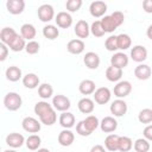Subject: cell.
Wrapping results in <instances>:
<instances>
[{
  "instance_id": "26",
  "label": "cell",
  "mask_w": 152,
  "mask_h": 152,
  "mask_svg": "<svg viewBox=\"0 0 152 152\" xmlns=\"http://www.w3.org/2000/svg\"><path fill=\"white\" fill-rule=\"evenodd\" d=\"M119 139H120V135H118V134H113V133L108 134L106 137V139H104V147L110 152L118 151V148H119Z\"/></svg>"
},
{
  "instance_id": "52",
  "label": "cell",
  "mask_w": 152,
  "mask_h": 152,
  "mask_svg": "<svg viewBox=\"0 0 152 152\" xmlns=\"http://www.w3.org/2000/svg\"><path fill=\"white\" fill-rule=\"evenodd\" d=\"M37 152H50V150H48V148H39V150H37Z\"/></svg>"
},
{
  "instance_id": "45",
  "label": "cell",
  "mask_w": 152,
  "mask_h": 152,
  "mask_svg": "<svg viewBox=\"0 0 152 152\" xmlns=\"http://www.w3.org/2000/svg\"><path fill=\"white\" fill-rule=\"evenodd\" d=\"M76 133H77V134H80L81 137H89V135L91 134V132L86 127V125H84L83 120H82V121H80V122L76 125Z\"/></svg>"
},
{
  "instance_id": "14",
  "label": "cell",
  "mask_w": 152,
  "mask_h": 152,
  "mask_svg": "<svg viewBox=\"0 0 152 152\" xmlns=\"http://www.w3.org/2000/svg\"><path fill=\"white\" fill-rule=\"evenodd\" d=\"M151 75H152V69H151V66L147 65V64L141 63V64L137 65L135 69H134V76H135L138 80H140V81H146V80H148V78L151 77Z\"/></svg>"
},
{
  "instance_id": "24",
  "label": "cell",
  "mask_w": 152,
  "mask_h": 152,
  "mask_svg": "<svg viewBox=\"0 0 152 152\" xmlns=\"http://www.w3.org/2000/svg\"><path fill=\"white\" fill-rule=\"evenodd\" d=\"M17 36H18V33H17L15 30L12 28V27H4V28L0 31V40H1V43L6 44L7 46H8V44H10Z\"/></svg>"
},
{
  "instance_id": "43",
  "label": "cell",
  "mask_w": 152,
  "mask_h": 152,
  "mask_svg": "<svg viewBox=\"0 0 152 152\" xmlns=\"http://www.w3.org/2000/svg\"><path fill=\"white\" fill-rule=\"evenodd\" d=\"M82 6V0H68L65 2L66 11L69 12H77Z\"/></svg>"
},
{
  "instance_id": "27",
  "label": "cell",
  "mask_w": 152,
  "mask_h": 152,
  "mask_svg": "<svg viewBox=\"0 0 152 152\" xmlns=\"http://www.w3.org/2000/svg\"><path fill=\"white\" fill-rule=\"evenodd\" d=\"M6 78L10 81V82H17L23 76V72H21V69L19 66H15V65H11L6 69Z\"/></svg>"
},
{
  "instance_id": "38",
  "label": "cell",
  "mask_w": 152,
  "mask_h": 152,
  "mask_svg": "<svg viewBox=\"0 0 152 152\" xmlns=\"http://www.w3.org/2000/svg\"><path fill=\"white\" fill-rule=\"evenodd\" d=\"M83 122H84L86 127H87L91 133L100 126V121H99V119H97L95 115H88V116L83 120Z\"/></svg>"
},
{
  "instance_id": "49",
  "label": "cell",
  "mask_w": 152,
  "mask_h": 152,
  "mask_svg": "<svg viewBox=\"0 0 152 152\" xmlns=\"http://www.w3.org/2000/svg\"><path fill=\"white\" fill-rule=\"evenodd\" d=\"M142 10L146 13H152V0H144L142 1Z\"/></svg>"
},
{
  "instance_id": "47",
  "label": "cell",
  "mask_w": 152,
  "mask_h": 152,
  "mask_svg": "<svg viewBox=\"0 0 152 152\" xmlns=\"http://www.w3.org/2000/svg\"><path fill=\"white\" fill-rule=\"evenodd\" d=\"M7 55H8V48H7V45L4 44V43H0V61L4 62L7 58Z\"/></svg>"
},
{
  "instance_id": "12",
  "label": "cell",
  "mask_w": 152,
  "mask_h": 152,
  "mask_svg": "<svg viewBox=\"0 0 152 152\" xmlns=\"http://www.w3.org/2000/svg\"><path fill=\"white\" fill-rule=\"evenodd\" d=\"M128 56L124 52H115L112 57H110V65L115 66V68H119V69H122L127 66L128 64Z\"/></svg>"
},
{
  "instance_id": "42",
  "label": "cell",
  "mask_w": 152,
  "mask_h": 152,
  "mask_svg": "<svg viewBox=\"0 0 152 152\" xmlns=\"http://www.w3.org/2000/svg\"><path fill=\"white\" fill-rule=\"evenodd\" d=\"M104 46L108 51L114 52V51L119 50V48H118V36H109L104 42Z\"/></svg>"
},
{
  "instance_id": "41",
  "label": "cell",
  "mask_w": 152,
  "mask_h": 152,
  "mask_svg": "<svg viewBox=\"0 0 152 152\" xmlns=\"http://www.w3.org/2000/svg\"><path fill=\"white\" fill-rule=\"evenodd\" d=\"M50 108H52V104H50L49 102H46V101H39V102H37L36 104H34V108H33V110H34V113L38 115V116H40L42 114H44L46 110H49Z\"/></svg>"
},
{
  "instance_id": "13",
  "label": "cell",
  "mask_w": 152,
  "mask_h": 152,
  "mask_svg": "<svg viewBox=\"0 0 152 152\" xmlns=\"http://www.w3.org/2000/svg\"><path fill=\"white\" fill-rule=\"evenodd\" d=\"M55 20H56L57 26L61 28H68L72 25V17L70 15L69 12H64V11L58 12Z\"/></svg>"
},
{
  "instance_id": "11",
  "label": "cell",
  "mask_w": 152,
  "mask_h": 152,
  "mask_svg": "<svg viewBox=\"0 0 152 152\" xmlns=\"http://www.w3.org/2000/svg\"><path fill=\"white\" fill-rule=\"evenodd\" d=\"M6 8L11 14H21L25 10V1L24 0H7Z\"/></svg>"
},
{
  "instance_id": "34",
  "label": "cell",
  "mask_w": 152,
  "mask_h": 152,
  "mask_svg": "<svg viewBox=\"0 0 152 152\" xmlns=\"http://www.w3.org/2000/svg\"><path fill=\"white\" fill-rule=\"evenodd\" d=\"M53 94V88L51 87V84L49 83H42L38 87V95L43 99V100H48L52 96Z\"/></svg>"
},
{
  "instance_id": "1",
  "label": "cell",
  "mask_w": 152,
  "mask_h": 152,
  "mask_svg": "<svg viewBox=\"0 0 152 152\" xmlns=\"http://www.w3.org/2000/svg\"><path fill=\"white\" fill-rule=\"evenodd\" d=\"M4 104H5L6 109H8L10 112H15L21 107L23 99L18 93L10 91L4 97Z\"/></svg>"
},
{
  "instance_id": "29",
  "label": "cell",
  "mask_w": 152,
  "mask_h": 152,
  "mask_svg": "<svg viewBox=\"0 0 152 152\" xmlns=\"http://www.w3.org/2000/svg\"><path fill=\"white\" fill-rule=\"evenodd\" d=\"M122 77V69L115 68L113 65L106 69V78L110 82H119Z\"/></svg>"
},
{
  "instance_id": "16",
  "label": "cell",
  "mask_w": 152,
  "mask_h": 152,
  "mask_svg": "<svg viewBox=\"0 0 152 152\" xmlns=\"http://www.w3.org/2000/svg\"><path fill=\"white\" fill-rule=\"evenodd\" d=\"M84 48H86L84 42L82 39H78V38L71 39L66 44V50L70 53H72V55H80V53H82L84 51Z\"/></svg>"
},
{
  "instance_id": "8",
  "label": "cell",
  "mask_w": 152,
  "mask_h": 152,
  "mask_svg": "<svg viewBox=\"0 0 152 152\" xmlns=\"http://www.w3.org/2000/svg\"><path fill=\"white\" fill-rule=\"evenodd\" d=\"M109 109H110V113L114 116L120 118V116H124L127 113V103L122 99H118V100L112 102Z\"/></svg>"
},
{
  "instance_id": "50",
  "label": "cell",
  "mask_w": 152,
  "mask_h": 152,
  "mask_svg": "<svg viewBox=\"0 0 152 152\" xmlns=\"http://www.w3.org/2000/svg\"><path fill=\"white\" fill-rule=\"evenodd\" d=\"M90 152H106V148L102 145H95L91 147Z\"/></svg>"
},
{
  "instance_id": "17",
  "label": "cell",
  "mask_w": 152,
  "mask_h": 152,
  "mask_svg": "<svg viewBox=\"0 0 152 152\" xmlns=\"http://www.w3.org/2000/svg\"><path fill=\"white\" fill-rule=\"evenodd\" d=\"M83 62H84V64H86V66L88 69L94 70V69H97L99 65H100V57H99V55L96 52L89 51V52H87L84 55Z\"/></svg>"
},
{
  "instance_id": "19",
  "label": "cell",
  "mask_w": 152,
  "mask_h": 152,
  "mask_svg": "<svg viewBox=\"0 0 152 152\" xmlns=\"http://www.w3.org/2000/svg\"><path fill=\"white\" fill-rule=\"evenodd\" d=\"M75 122H76L75 115L72 113H70V112H63L59 115V125L64 129H70L71 127L75 126Z\"/></svg>"
},
{
  "instance_id": "33",
  "label": "cell",
  "mask_w": 152,
  "mask_h": 152,
  "mask_svg": "<svg viewBox=\"0 0 152 152\" xmlns=\"http://www.w3.org/2000/svg\"><path fill=\"white\" fill-rule=\"evenodd\" d=\"M43 36L50 40H53L59 36V30L57 28V26L48 24L43 27Z\"/></svg>"
},
{
  "instance_id": "5",
  "label": "cell",
  "mask_w": 152,
  "mask_h": 152,
  "mask_svg": "<svg viewBox=\"0 0 152 152\" xmlns=\"http://www.w3.org/2000/svg\"><path fill=\"white\" fill-rule=\"evenodd\" d=\"M132 91V84L128 81H119L114 87V95L118 99H124L128 96Z\"/></svg>"
},
{
  "instance_id": "25",
  "label": "cell",
  "mask_w": 152,
  "mask_h": 152,
  "mask_svg": "<svg viewBox=\"0 0 152 152\" xmlns=\"http://www.w3.org/2000/svg\"><path fill=\"white\" fill-rule=\"evenodd\" d=\"M78 90L82 95H90L95 93L96 84L93 80H83L78 86Z\"/></svg>"
},
{
  "instance_id": "18",
  "label": "cell",
  "mask_w": 152,
  "mask_h": 152,
  "mask_svg": "<svg viewBox=\"0 0 152 152\" xmlns=\"http://www.w3.org/2000/svg\"><path fill=\"white\" fill-rule=\"evenodd\" d=\"M101 131L104 133H112L118 128V121L114 116H104L100 122Z\"/></svg>"
},
{
  "instance_id": "9",
  "label": "cell",
  "mask_w": 152,
  "mask_h": 152,
  "mask_svg": "<svg viewBox=\"0 0 152 152\" xmlns=\"http://www.w3.org/2000/svg\"><path fill=\"white\" fill-rule=\"evenodd\" d=\"M131 58L137 63H142L147 58V50L142 45H135L131 49Z\"/></svg>"
},
{
  "instance_id": "22",
  "label": "cell",
  "mask_w": 152,
  "mask_h": 152,
  "mask_svg": "<svg viewBox=\"0 0 152 152\" xmlns=\"http://www.w3.org/2000/svg\"><path fill=\"white\" fill-rule=\"evenodd\" d=\"M39 121L46 126H52L56 121H57V114H56V109L52 107L49 110H46L44 114H42L39 116Z\"/></svg>"
},
{
  "instance_id": "10",
  "label": "cell",
  "mask_w": 152,
  "mask_h": 152,
  "mask_svg": "<svg viewBox=\"0 0 152 152\" xmlns=\"http://www.w3.org/2000/svg\"><path fill=\"white\" fill-rule=\"evenodd\" d=\"M25 141H26V139H25L24 135L20 134V133L13 132V133H10V134L6 137V144H7L10 147H12V148L21 147V146L25 144Z\"/></svg>"
},
{
  "instance_id": "46",
  "label": "cell",
  "mask_w": 152,
  "mask_h": 152,
  "mask_svg": "<svg viewBox=\"0 0 152 152\" xmlns=\"http://www.w3.org/2000/svg\"><path fill=\"white\" fill-rule=\"evenodd\" d=\"M110 15L113 17V19L115 20V23L118 24V26H120V25L124 24V21H125V15H124L122 12H120V11H115V12H113Z\"/></svg>"
},
{
  "instance_id": "39",
  "label": "cell",
  "mask_w": 152,
  "mask_h": 152,
  "mask_svg": "<svg viewBox=\"0 0 152 152\" xmlns=\"http://www.w3.org/2000/svg\"><path fill=\"white\" fill-rule=\"evenodd\" d=\"M90 33L94 37H102L104 36L106 31L103 30V26L101 24V20H95L90 26Z\"/></svg>"
},
{
  "instance_id": "6",
  "label": "cell",
  "mask_w": 152,
  "mask_h": 152,
  "mask_svg": "<svg viewBox=\"0 0 152 152\" xmlns=\"http://www.w3.org/2000/svg\"><path fill=\"white\" fill-rule=\"evenodd\" d=\"M94 101L99 104H106L107 102H109L112 93L107 87H100L95 90L94 93Z\"/></svg>"
},
{
  "instance_id": "3",
  "label": "cell",
  "mask_w": 152,
  "mask_h": 152,
  "mask_svg": "<svg viewBox=\"0 0 152 152\" xmlns=\"http://www.w3.org/2000/svg\"><path fill=\"white\" fill-rule=\"evenodd\" d=\"M37 14H38V18L40 19V21L43 23H49L55 17V10L51 5L49 4H43L38 7V11H37Z\"/></svg>"
},
{
  "instance_id": "40",
  "label": "cell",
  "mask_w": 152,
  "mask_h": 152,
  "mask_svg": "<svg viewBox=\"0 0 152 152\" xmlns=\"http://www.w3.org/2000/svg\"><path fill=\"white\" fill-rule=\"evenodd\" d=\"M138 120L141 124H150L152 122V109L151 108H144L138 114Z\"/></svg>"
},
{
  "instance_id": "20",
  "label": "cell",
  "mask_w": 152,
  "mask_h": 152,
  "mask_svg": "<svg viewBox=\"0 0 152 152\" xmlns=\"http://www.w3.org/2000/svg\"><path fill=\"white\" fill-rule=\"evenodd\" d=\"M77 107H78V110L83 114H90L93 113L94 108H95V103H94V100L89 99V97H83L78 101L77 103Z\"/></svg>"
},
{
  "instance_id": "23",
  "label": "cell",
  "mask_w": 152,
  "mask_h": 152,
  "mask_svg": "<svg viewBox=\"0 0 152 152\" xmlns=\"http://www.w3.org/2000/svg\"><path fill=\"white\" fill-rule=\"evenodd\" d=\"M37 34V31H36V27L32 25V24H24L21 27H20V36L25 39V40H33V38L36 37Z\"/></svg>"
},
{
  "instance_id": "2",
  "label": "cell",
  "mask_w": 152,
  "mask_h": 152,
  "mask_svg": "<svg viewBox=\"0 0 152 152\" xmlns=\"http://www.w3.org/2000/svg\"><path fill=\"white\" fill-rule=\"evenodd\" d=\"M52 107L58 110V112H68V109L71 107V103H70V100L69 97H66L65 95H62V94H58V95H55L52 97Z\"/></svg>"
},
{
  "instance_id": "51",
  "label": "cell",
  "mask_w": 152,
  "mask_h": 152,
  "mask_svg": "<svg viewBox=\"0 0 152 152\" xmlns=\"http://www.w3.org/2000/svg\"><path fill=\"white\" fill-rule=\"evenodd\" d=\"M146 36H147V38H150V39L152 40V24L147 27V30H146Z\"/></svg>"
},
{
  "instance_id": "30",
  "label": "cell",
  "mask_w": 152,
  "mask_h": 152,
  "mask_svg": "<svg viewBox=\"0 0 152 152\" xmlns=\"http://www.w3.org/2000/svg\"><path fill=\"white\" fill-rule=\"evenodd\" d=\"M26 44H27V43L25 42V39L18 33V36L8 44V48H10L12 51H14V52H20V51L25 50Z\"/></svg>"
},
{
  "instance_id": "7",
  "label": "cell",
  "mask_w": 152,
  "mask_h": 152,
  "mask_svg": "<svg viewBox=\"0 0 152 152\" xmlns=\"http://www.w3.org/2000/svg\"><path fill=\"white\" fill-rule=\"evenodd\" d=\"M89 12L94 18H101L107 12V4L101 0L93 1L89 6Z\"/></svg>"
},
{
  "instance_id": "21",
  "label": "cell",
  "mask_w": 152,
  "mask_h": 152,
  "mask_svg": "<svg viewBox=\"0 0 152 152\" xmlns=\"http://www.w3.org/2000/svg\"><path fill=\"white\" fill-rule=\"evenodd\" d=\"M74 140H75V134L70 129H63L58 134V142L64 147L70 146L74 142Z\"/></svg>"
},
{
  "instance_id": "53",
  "label": "cell",
  "mask_w": 152,
  "mask_h": 152,
  "mask_svg": "<svg viewBox=\"0 0 152 152\" xmlns=\"http://www.w3.org/2000/svg\"><path fill=\"white\" fill-rule=\"evenodd\" d=\"M4 152H17V151H15L14 148H11V150H5Z\"/></svg>"
},
{
  "instance_id": "28",
  "label": "cell",
  "mask_w": 152,
  "mask_h": 152,
  "mask_svg": "<svg viewBox=\"0 0 152 152\" xmlns=\"http://www.w3.org/2000/svg\"><path fill=\"white\" fill-rule=\"evenodd\" d=\"M23 84L27 89H34V88L40 86L39 84V77L33 72H28L23 77Z\"/></svg>"
},
{
  "instance_id": "32",
  "label": "cell",
  "mask_w": 152,
  "mask_h": 152,
  "mask_svg": "<svg viewBox=\"0 0 152 152\" xmlns=\"http://www.w3.org/2000/svg\"><path fill=\"white\" fill-rule=\"evenodd\" d=\"M25 144H26V147H27L28 150H31V151H37V150H39V147H40L42 139H40V137H39L38 134H31V135H28V137L26 138Z\"/></svg>"
},
{
  "instance_id": "36",
  "label": "cell",
  "mask_w": 152,
  "mask_h": 152,
  "mask_svg": "<svg viewBox=\"0 0 152 152\" xmlns=\"http://www.w3.org/2000/svg\"><path fill=\"white\" fill-rule=\"evenodd\" d=\"M132 147H133V141H132V139L129 137H125V135L120 137L118 151H120V152H128V151L132 150Z\"/></svg>"
},
{
  "instance_id": "15",
  "label": "cell",
  "mask_w": 152,
  "mask_h": 152,
  "mask_svg": "<svg viewBox=\"0 0 152 152\" xmlns=\"http://www.w3.org/2000/svg\"><path fill=\"white\" fill-rule=\"evenodd\" d=\"M75 34L78 37V39H84L90 33V26L86 20H78L75 25Z\"/></svg>"
},
{
  "instance_id": "35",
  "label": "cell",
  "mask_w": 152,
  "mask_h": 152,
  "mask_svg": "<svg viewBox=\"0 0 152 152\" xmlns=\"http://www.w3.org/2000/svg\"><path fill=\"white\" fill-rule=\"evenodd\" d=\"M132 46V39L126 33H120L118 36V48L120 50H127Z\"/></svg>"
},
{
  "instance_id": "37",
  "label": "cell",
  "mask_w": 152,
  "mask_h": 152,
  "mask_svg": "<svg viewBox=\"0 0 152 152\" xmlns=\"http://www.w3.org/2000/svg\"><path fill=\"white\" fill-rule=\"evenodd\" d=\"M134 151L135 152H148L150 150V141L146 140L145 138H139L134 141L133 144Z\"/></svg>"
},
{
  "instance_id": "31",
  "label": "cell",
  "mask_w": 152,
  "mask_h": 152,
  "mask_svg": "<svg viewBox=\"0 0 152 152\" xmlns=\"http://www.w3.org/2000/svg\"><path fill=\"white\" fill-rule=\"evenodd\" d=\"M101 24H102L103 30L106 31V33H107V32H108V33L114 32V31L119 27L112 15H104V17L101 19Z\"/></svg>"
},
{
  "instance_id": "48",
  "label": "cell",
  "mask_w": 152,
  "mask_h": 152,
  "mask_svg": "<svg viewBox=\"0 0 152 152\" xmlns=\"http://www.w3.org/2000/svg\"><path fill=\"white\" fill-rule=\"evenodd\" d=\"M144 138L148 141H152V125H147L142 131Z\"/></svg>"
},
{
  "instance_id": "44",
  "label": "cell",
  "mask_w": 152,
  "mask_h": 152,
  "mask_svg": "<svg viewBox=\"0 0 152 152\" xmlns=\"http://www.w3.org/2000/svg\"><path fill=\"white\" fill-rule=\"evenodd\" d=\"M39 49H40L39 43L36 42V40H31V42H27L26 48H25V51H26L28 55H36V53H38Z\"/></svg>"
},
{
  "instance_id": "4",
  "label": "cell",
  "mask_w": 152,
  "mask_h": 152,
  "mask_svg": "<svg viewBox=\"0 0 152 152\" xmlns=\"http://www.w3.org/2000/svg\"><path fill=\"white\" fill-rule=\"evenodd\" d=\"M40 124H42L40 121H38L37 119H34L32 116H26L21 121V126H23L24 131H26L28 133H33V134H36L40 131V127H42Z\"/></svg>"
}]
</instances>
